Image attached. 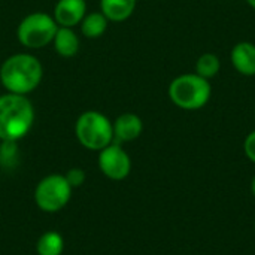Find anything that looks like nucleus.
<instances>
[{"label":"nucleus","instance_id":"nucleus-1","mask_svg":"<svg viewBox=\"0 0 255 255\" xmlns=\"http://www.w3.org/2000/svg\"><path fill=\"white\" fill-rule=\"evenodd\" d=\"M42 78V63L28 52L9 55L0 66V82L7 93L27 96L39 87Z\"/></svg>","mask_w":255,"mask_h":255},{"label":"nucleus","instance_id":"nucleus-2","mask_svg":"<svg viewBox=\"0 0 255 255\" xmlns=\"http://www.w3.org/2000/svg\"><path fill=\"white\" fill-rule=\"evenodd\" d=\"M34 123V108L27 96L4 93L0 96V140H21Z\"/></svg>","mask_w":255,"mask_h":255},{"label":"nucleus","instance_id":"nucleus-3","mask_svg":"<svg viewBox=\"0 0 255 255\" xmlns=\"http://www.w3.org/2000/svg\"><path fill=\"white\" fill-rule=\"evenodd\" d=\"M167 94L176 108L182 111H199L209 103L212 87L208 79L197 73H184L169 84Z\"/></svg>","mask_w":255,"mask_h":255},{"label":"nucleus","instance_id":"nucleus-4","mask_svg":"<svg viewBox=\"0 0 255 255\" xmlns=\"http://www.w3.org/2000/svg\"><path fill=\"white\" fill-rule=\"evenodd\" d=\"M78 142L88 151H102L114 142L112 121L102 112L85 111L75 124Z\"/></svg>","mask_w":255,"mask_h":255},{"label":"nucleus","instance_id":"nucleus-5","mask_svg":"<svg viewBox=\"0 0 255 255\" xmlns=\"http://www.w3.org/2000/svg\"><path fill=\"white\" fill-rule=\"evenodd\" d=\"M58 30V24L46 12H31L25 15L16 28L18 42L28 49H40L49 43Z\"/></svg>","mask_w":255,"mask_h":255},{"label":"nucleus","instance_id":"nucleus-6","mask_svg":"<svg viewBox=\"0 0 255 255\" xmlns=\"http://www.w3.org/2000/svg\"><path fill=\"white\" fill-rule=\"evenodd\" d=\"M73 188L66 181L64 175L52 173L39 181L34 190L36 206L46 214H55L61 211L72 199Z\"/></svg>","mask_w":255,"mask_h":255},{"label":"nucleus","instance_id":"nucleus-7","mask_svg":"<svg viewBox=\"0 0 255 255\" xmlns=\"http://www.w3.org/2000/svg\"><path fill=\"white\" fill-rule=\"evenodd\" d=\"M99 169L111 181H123L131 172V158L117 142L99 151Z\"/></svg>","mask_w":255,"mask_h":255},{"label":"nucleus","instance_id":"nucleus-8","mask_svg":"<svg viewBox=\"0 0 255 255\" xmlns=\"http://www.w3.org/2000/svg\"><path fill=\"white\" fill-rule=\"evenodd\" d=\"M87 15V1L85 0H58L54 6L52 18L58 27H70L81 24Z\"/></svg>","mask_w":255,"mask_h":255},{"label":"nucleus","instance_id":"nucleus-9","mask_svg":"<svg viewBox=\"0 0 255 255\" xmlns=\"http://www.w3.org/2000/svg\"><path fill=\"white\" fill-rule=\"evenodd\" d=\"M114 127V142L117 143H127L136 140L143 131V121L139 115L126 112L115 118L112 123Z\"/></svg>","mask_w":255,"mask_h":255},{"label":"nucleus","instance_id":"nucleus-10","mask_svg":"<svg viewBox=\"0 0 255 255\" xmlns=\"http://www.w3.org/2000/svg\"><path fill=\"white\" fill-rule=\"evenodd\" d=\"M230 61L235 70L242 76H255V43L244 40L230 51Z\"/></svg>","mask_w":255,"mask_h":255},{"label":"nucleus","instance_id":"nucleus-11","mask_svg":"<svg viewBox=\"0 0 255 255\" xmlns=\"http://www.w3.org/2000/svg\"><path fill=\"white\" fill-rule=\"evenodd\" d=\"M52 45L55 52L63 57V58H70L75 57L79 51L81 46V40L78 37V34L73 31V28L70 27H58L54 39H52Z\"/></svg>","mask_w":255,"mask_h":255},{"label":"nucleus","instance_id":"nucleus-12","mask_svg":"<svg viewBox=\"0 0 255 255\" xmlns=\"http://www.w3.org/2000/svg\"><path fill=\"white\" fill-rule=\"evenodd\" d=\"M137 0H100V12L114 22H123L128 19L134 9Z\"/></svg>","mask_w":255,"mask_h":255},{"label":"nucleus","instance_id":"nucleus-13","mask_svg":"<svg viewBox=\"0 0 255 255\" xmlns=\"http://www.w3.org/2000/svg\"><path fill=\"white\" fill-rule=\"evenodd\" d=\"M109 19L99 10V12H90L84 16L81 21V31L87 39H99L105 34L108 30Z\"/></svg>","mask_w":255,"mask_h":255},{"label":"nucleus","instance_id":"nucleus-14","mask_svg":"<svg viewBox=\"0 0 255 255\" xmlns=\"http://www.w3.org/2000/svg\"><path fill=\"white\" fill-rule=\"evenodd\" d=\"M64 251V239L58 232H45L36 244L37 255H61Z\"/></svg>","mask_w":255,"mask_h":255},{"label":"nucleus","instance_id":"nucleus-15","mask_svg":"<svg viewBox=\"0 0 255 255\" xmlns=\"http://www.w3.org/2000/svg\"><path fill=\"white\" fill-rule=\"evenodd\" d=\"M220 70H221L220 57L217 54H214V52H205L197 58L194 73H197L199 76L211 81L212 78H215L220 73Z\"/></svg>","mask_w":255,"mask_h":255},{"label":"nucleus","instance_id":"nucleus-16","mask_svg":"<svg viewBox=\"0 0 255 255\" xmlns=\"http://www.w3.org/2000/svg\"><path fill=\"white\" fill-rule=\"evenodd\" d=\"M19 161L16 140H0V166L4 170H13Z\"/></svg>","mask_w":255,"mask_h":255},{"label":"nucleus","instance_id":"nucleus-17","mask_svg":"<svg viewBox=\"0 0 255 255\" xmlns=\"http://www.w3.org/2000/svg\"><path fill=\"white\" fill-rule=\"evenodd\" d=\"M64 178H66V181L69 182V185L72 187V188H78V187H81L84 182H85V170L84 169H81V167H72V169H69L67 170V173L64 175Z\"/></svg>","mask_w":255,"mask_h":255},{"label":"nucleus","instance_id":"nucleus-18","mask_svg":"<svg viewBox=\"0 0 255 255\" xmlns=\"http://www.w3.org/2000/svg\"><path fill=\"white\" fill-rule=\"evenodd\" d=\"M244 151H245V155L248 157V160L253 161L255 164V130H253V131L245 137Z\"/></svg>","mask_w":255,"mask_h":255},{"label":"nucleus","instance_id":"nucleus-19","mask_svg":"<svg viewBox=\"0 0 255 255\" xmlns=\"http://www.w3.org/2000/svg\"><path fill=\"white\" fill-rule=\"evenodd\" d=\"M251 193H253V196L255 197V176L253 178V181H251Z\"/></svg>","mask_w":255,"mask_h":255},{"label":"nucleus","instance_id":"nucleus-20","mask_svg":"<svg viewBox=\"0 0 255 255\" xmlns=\"http://www.w3.org/2000/svg\"><path fill=\"white\" fill-rule=\"evenodd\" d=\"M247 3H248V4H250V6H251V7L255 10V0H247Z\"/></svg>","mask_w":255,"mask_h":255},{"label":"nucleus","instance_id":"nucleus-21","mask_svg":"<svg viewBox=\"0 0 255 255\" xmlns=\"http://www.w3.org/2000/svg\"><path fill=\"white\" fill-rule=\"evenodd\" d=\"M254 117H255V108H254Z\"/></svg>","mask_w":255,"mask_h":255}]
</instances>
